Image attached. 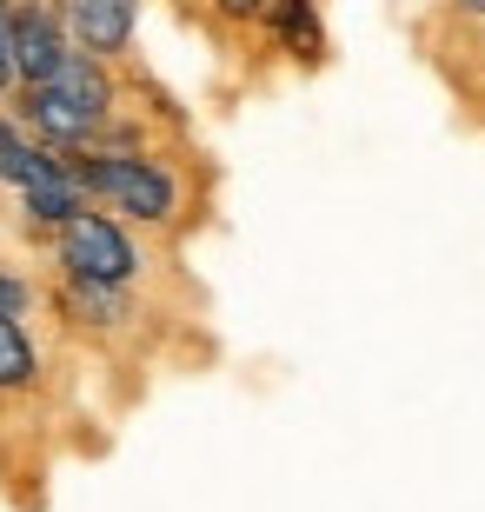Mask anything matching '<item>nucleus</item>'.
I'll list each match as a JSON object with an SVG mask.
<instances>
[{
	"label": "nucleus",
	"instance_id": "11",
	"mask_svg": "<svg viewBox=\"0 0 485 512\" xmlns=\"http://www.w3.org/2000/svg\"><path fill=\"white\" fill-rule=\"evenodd\" d=\"M40 300H47V286H40V280H27L20 266H7V260H0V313H7V320H27V313H34Z\"/></svg>",
	"mask_w": 485,
	"mask_h": 512
},
{
	"label": "nucleus",
	"instance_id": "10",
	"mask_svg": "<svg viewBox=\"0 0 485 512\" xmlns=\"http://www.w3.org/2000/svg\"><path fill=\"white\" fill-rule=\"evenodd\" d=\"M40 340H34V326L27 320H7L0 313V399H20V393H34L40 386Z\"/></svg>",
	"mask_w": 485,
	"mask_h": 512
},
{
	"label": "nucleus",
	"instance_id": "7",
	"mask_svg": "<svg viewBox=\"0 0 485 512\" xmlns=\"http://www.w3.org/2000/svg\"><path fill=\"white\" fill-rule=\"evenodd\" d=\"M74 40H67V20L60 7H14V67L20 87H47V80L67 67Z\"/></svg>",
	"mask_w": 485,
	"mask_h": 512
},
{
	"label": "nucleus",
	"instance_id": "1",
	"mask_svg": "<svg viewBox=\"0 0 485 512\" xmlns=\"http://www.w3.org/2000/svg\"><path fill=\"white\" fill-rule=\"evenodd\" d=\"M80 187L94 193V207L120 213L133 233H180L193 220V180L180 167V153L160 140L147 153H74Z\"/></svg>",
	"mask_w": 485,
	"mask_h": 512
},
{
	"label": "nucleus",
	"instance_id": "9",
	"mask_svg": "<svg viewBox=\"0 0 485 512\" xmlns=\"http://www.w3.org/2000/svg\"><path fill=\"white\" fill-rule=\"evenodd\" d=\"M60 160H67V153L34 140V127H27L14 107H0V193H27L34 180H47Z\"/></svg>",
	"mask_w": 485,
	"mask_h": 512
},
{
	"label": "nucleus",
	"instance_id": "8",
	"mask_svg": "<svg viewBox=\"0 0 485 512\" xmlns=\"http://www.w3.org/2000/svg\"><path fill=\"white\" fill-rule=\"evenodd\" d=\"M260 34H266V47L280 60H293V67H326V54H333L319 0H286V7H273Z\"/></svg>",
	"mask_w": 485,
	"mask_h": 512
},
{
	"label": "nucleus",
	"instance_id": "6",
	"mask_svg": "<svg viewBox=\"0 0 485 512\" xmlns=\"http://www.w3.org/2000/svg\"><path fill=\"white\" fill-rule=\"evenodd\" d=\"M7 107H14V114L34 127V140H47L54 153H87L100 140V120L87 114V107H74L60 87H20Z\"/></svg>",
	"mask_w": 485,
	"mask_h": 512
},
{
	"label": "nucleus",
	"instance_id": "3",
	"mask_svg": "<svg viewBox=\"0 0 485 512\" xmlns=\"http://www.w3.org/2000/svg\"><path fill=\"white\" fill-rule=\"evenodd\" d=\"M47 306L54 320L80 340H120L140 326V286H94V280H67L54 273L47 280Z\"/></svg>",
	"mask_w": 485,
	"mask_h": 512
},
{
	"label": "nucleus",
	"instance_id": "14",
	"mask_svg": "<svg viewBox=\"0 0 485 512\" xmlns=\"http://www.w3.org/2000/svg\"><path fill=\"white\" fill-rule=\"evenodd\" d=\"M266 7H286V0H266Z\"/></svg>",
	"mask_w": 485,
	"mask_h": 512
},
{
	"label": "nucleus",
	"instance_id": "13",
	"mask_svg": "<svg viewBox=\"0 0 485 512\" xmlns=\"http://www.w3.org/2000/svg\"><path fill=\"white\" fill-rule=\"evenodd\" d=\"M14 7H60V0H14Z\"/></svg>",
	"mask_w": 485,
	"mask_h": 512
},
{
	"label": "nucleus",
	"instance_id": "5",
	"mask_svg": "<svg viewBox=\"0 0 485 512\" xmlns=\"http://www.w3.org/2000/svg\"><path fill=\"white\" fill-rule=\"evenodd\" d=\"M87 207H94V193L80 187V173H74V153H67V160H60V167L47 173V180H34L27 193H14L20 233H27L34 247H47V240H54V233L67 227L74 213H87Z\"/></svg>",
	"mask_w": 485,
	"mask_h": 512
},
{
	"label": "nucleus",
	"instance_id": "4",
	"mask_svg": "<svg viewBox=\"0 0 485 512\" xmlns=\"http://www.w3.org/2000/svg\"><path fill=\"white\" fill-rule=\"evenodd\" d=\"M140 7L147 0H60V20H67V40L80 54H100L113 67H127L133 40H140Z\"/></svg>",
	"mask_w": 485,
	"mask_h": 512
},
{
	"label": "nucleus",
	"instance_id": "2",
	"mask_svg": "<svg viewBox=\"0 0 485 512\" xmlns=\"http://www.w3.org/2000/svg\"><path fill=\"white\" fill-rule=\"evenodd\" d=\"M47 260H54V273H67V280H94V286H140L147 266H153L147 247H140V233H133L120 213H107V207L74 213V220L47 240Z\"/></svg>",
	"mask_w": 485,
	"mask_h": 512
},
{
	"label": "nucleus",
	"instance_id": "12",
	"mask_svg": "<svg viewBox=\"0 0 485 512\" xmlns=\"http://www.w3.org/2000/svg\"><path fill=\"white\" fill-rule=\"evenodd\" d=\"M20 94V67H14V7H0V107Z\"/></svg>",
	"mask_w": 485,
	"mask_h": 512
}]
</instances>
